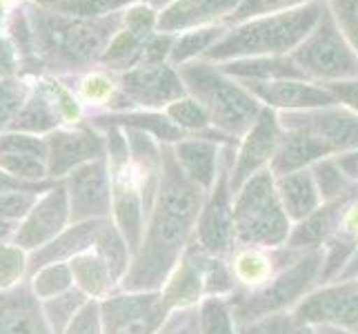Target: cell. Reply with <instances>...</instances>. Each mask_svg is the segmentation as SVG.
<instances>
[{
    "mask_svg": "<svg viewBox=\"0 0 358 334\" xmlns=\"http://www.w3.org/2000/svg\"><path fill=\"white\" fill-rule=\"evenodd\" d=\"M280 143V123L276 109L263 107L261 116L256 118L252 130L243 136L236 160L229 172V185L234 192H238L243 185L254 174H258L265 165L271 163Z\"/></svg>",
    "mask_w": 358,
    "mask_h": 334,
    "instance_id": "12",
    "label": "cell"
},
{
    "mask_svg": "<svg viewBox=\"0 0 358 334\" xmlns=\"http://www.w3.org/2000/svg\"><path fill=\"white\" fill-rule=\"evenodd\" d=\"M203 334H234L231 316L220 299H207L201 310Z\"/></svg>",
    "mask_w": 358,
    "mask_h": 334,
    "instance_id": "42",
    "label": "cell"
},
{
    "mask_svg": "<svg viewBox=\"0 0 358 334\" xmlns=\"http://www.w3.org/2000/svg\"><path fill=\"white\" fill-rule=\"evenodd\" d=\"M354 274H358V252H356V256L352 258V265L348 267V270H345V279H348V277H354Z\"/></svg>",
    "mask_w": 358,
    "mask_h": 334,
    "instance_id": "51",
    "label": "cell"
},
{
    "mask_svg": "<svg viewBox=\"0 0 358 334\" xmlns=\"http://www.w3.org/2000/svg\"><path fill=\"white\" fill-rule=\"evenodd\" d=\"M27 274V256L24 250L14 243L0 245V290L16 288L20 279Z\"/></svg>",
    "mask_w": 358,
    "mask_h": 334,
    "instance_id": "40",
    "label": "cell"
},
{
    "mask_svg": "<svg viewBox=\"0 0 358 334\" xmlns=\"http://www.w3.org/2000/svg\"><path fill=\"white\" fill-rule=\"evenodd\" d=\"M118 83L105 71H90L80 81V101L90 105H112Z\"/></svg>",
    "mask_w": 358,
    "mask_h": 334,
    "instance_id": "41",
    "label": "cell"
},
{
    "mask_svg": "<svg viewBox=\"0 0 358 334\" xmlns=\"http://www.w3.org/2000/svg\"><path fill=\"white\" fill-rule=\"evenodd\" d=\"M312 174L316 181V188L320 192V199L323 201H338L345 199V196H352L350 183H348V174L341 169V165L336 163V158H323L318 163L312 165Z\"/></svg>",
    "mask_w": 358,
    "mask_h": 334,
    "instance_id": "35",
    "label": "cell"
},
{
    "mask_svg": "<svg viewBox=\"0 0 358 334\" xmlns=\"http://www.w3.org/2000/svg\"><path fill=\"white\" fill-rule=\"evenodd\" d=\"M182 96H187V90L174 65H138L120 74L112 105L118 109H156L167 107Z\"/></svg>",
    "mask_w": 358,
    "mask_h": 334,
    "instance_id": "8",
    "label": "cell"
},
{
    "mask_svg": "<svg viewBox=\"0 0 358 334\" xmlns=\"http://www.w3.org/2000/svg\"><path fill=\"white\" fill-rule=\"evenodd\" d=\"M0 169L7 174L43 183L49 176V147L47 139L24 132H3L0 134Z\"/></svg>",
    "mask_w": 358,
    "mask_h": 334,
    "instance_id": "18",
    "label": "cell"
},
{
    "mask_svg": "<svg viewBox=\"0 0 358 334\" xmlns=\"http://www.w3.org/2000/svg\"><path fill=\"white\" fill-rule=\"evenodd\" d=\"M147 3H150L154 9H158V11H160L163 7H167L169 3H174V0H147Z\"/></svg>",
    "mask_w": 358,
    "mask_h": 334,
    "instance_id": "52",
    "label": "cell"
},
{
    "mask_svg": "<svg viewBox=\"0 0 358 334\" xmlns=\"http://www.w3.org/2000/svg\"><path fill=\"white\" fill-rule=\"evenodd\" d=\"M105 218H94V221H85V223H76V225L67 228L65 232H60L54 241H49L47 245L34 250L27 256V274L34 277L36 272L45 265L52 263H63V261H71L73 256H78L83 252L92 250V245H96L98 232H101Z\"/></svg>",
    "mask_w": 358,
    "mask_h": 334,
    "instance_id": "23",
    "label": "cell"
},
{
    "mask_svg": "<svg viewBox=\"0 0 358 334\" xmlns=\"http://www.w3.org/2000/svg\"><path fill=\"white\" fill-rule=\"evenodd\" d=\"M96 250L101 252V256L105 258V263H107L114 279H120L122 274H125L127 265H129V256H127L129 245H127L125 237L120 234V230L114 228L109 221H105L101 232H98Z\"/></svg>",
    "mask_w": 358,
    "mask_h": 334,
    "instance_id": "33",
    "label": "cell"
},
{
    "mask_svg": "<svg viewBox=\"0 0 358 334\" xmlns=\"http://www.w3.org/2000/svg\"><path fill=\"white\" fill-rule=\"evenodd\" d=\"M236 237L254 245H278L289 234V216L280 203L276 176L265 167L238 190L234 205Z\"/></svg>",
    "mask_w": 358,
    "mask_h": 334,
    "instance_id": "5",
    "label": "cell"
},
{
    "mask_svg": "<svg viewBox=\"0 0 358 334\" xmlns=\"http://www.w3.org/2000/svg\"><path fill=\"white\" fill-rule=\"evenodd\" d=\"M325 88L336 96V101L345 105L348 109L358 114V78L352 81H341V83H329Z\"/></svg>",
    "mask_w": 358,
    "mask_h": 334,
    "instance_id": "49",
    "label": "cell"
},
{
    "mask_svg": "<svg viewBox=\"0 0 358 334\" xmlns=\"http://www.w3.org/2000/svg\"><path fill=\"white\" fill-rule=\"evenodd\" d=\"M282 130H305L316 134L331 152L358 150V114L345 105H331L305 111H276Z\"/></svg>",
    "mask_w": 358,
    "mask_h": 334,
    "instance_id": "9",
    "label": "cell"
},
{
    "mask_svg": "<svg viewBox=\"0 0 358 334\" xmlns=\"http://www.w3.org/2000/svg\"><path fill=\"white\" fill-rule=\"evenodd\" d=\"M352 196H345V199L331 201L325 207H318L316 212H312L303 221L301 228H296L294 234L289 237V243L294 247H316L318 243H323L331 232L338 228L341 223V209L348 203Z\"/></svg>",
    "mask_w": 358,
    "mask_h": 334,
    "instance_id": "28",
    "label": "cell"
},
{
    "mask_svg": "<svg viewBox=\"0 0 358 334\" xmlns=\"http://www.w3.org/2000/svg\"><path fill=\"white\" fill-rule=\"evenodd\" d=\"M38 199V192H0V221H22Z\"/></svg>",
    "mask_w": 358,
    "mask_h": 334,
    "instance_id": "43",
    "label": "cell"
},
{
    "mask_svg": "<svg viewBox=\"0 0 358 334\" xmlns=\"http://www.w3.org/2000/svg\"><path fill=\"white\" fill-rule=\"evenodd\" d=\"M243 0H174L158 11V32L182 34L187 29L225 25Z\"/></svg>",
    "mask_w": 358,
    "mask_h": 334,
    "instance_id": "19",
    "label": "cell"
},
{
    "mask_svg": "<svg viewBox=\"0 0 358 334\" xmlns=\"http://www.w3.org/2000/svg\"><path fill=\"white\" fill-rule=\"evenodd\" d=\"M107 163L112 179V209L120 234L129 250H141L143 239V190L131 163L127 134L120 127H107Z\"/></svg>",
    "mask_w": 358,
    "mask_h": 334,
    "instance_id": "7",
    "label": "cell"
},
{
    "mask_svg": "<svg viewBox=\"0 0 358 334\" xmlns=\"http://www.w3.org/2000/svg\"><path fill=\"white\" fill-rule=\"evenodd\" d=\"M289 56L307 81L329 85L358 78V52L329 7H325V14L314 32Z\"/></svg>",
    "mask_w": 358,
    "mask_h": 334,
    "instance_id": "6",
    "label": "cell"
},
{
    "mask_svg": "<svg viewBox=\"0 0 358 334\" xmlns=\"http://www.w3.org/2000/svg\"><path fill=\"white\" fill-rule=\"evenodd\" d=\"M87 294H85L80 288L76 290H67L63 294L54 296V299H47V301H41L43 303V312H45V319L49 328H52L56 334H65L69 321L76 316V312L80 307L87 303Z\"/></svg>",
    "mask_w": 358,
    "mask_h": 334,
    "instance_id": "34",
    "label": "cell"
},
{
    "mask_svg": "<svg viewBox=\"0 0 358 334\" xmlns=\"http://www.w3.org/2000/svg\"><path fill=\"white\" fill-rule=\"evenodd\" d=\"M160 152L163 169L156 190V207L138 258L122 281L129 292H152L167 279L203 207V190L185 176L174 147L165 145Z\"/></svg>",
    "mask_w": 358,
    "mask_h": 334,
    "instance_id": "1",
    "label": "cell"
},
{
    "mask_svg": "<svg viewBox=\"0 0 358 334\" xmlns=\"http://www.w3.org/2000/svg\"><path fill=\"white\" fill-rule=\"evenodd\" d=\"M27 16L43 65L56 71H80L92 63H101L107 45L122 27L125 11L103 18H80L29 5Z\"/></svg>",
    "mask_w": 358,
    "mask_h": 334,
    "instance_id": "2",
    "label": "cell"
},
{
    "mask_svg": "<svg viewBox=\"0 0 358 334\" xmlns=\"http://www.w3.org/2000/svg\"><path fill=\"white\" fill-rule=\"evenodd\" d=\"M296 323L358 326V283H345L312 294L296 310Z\"/></svg>",
    "mask_w": 358,
    "mask_h": 334,
    "instance_id": "20",
    "label": "cell"
},
{
    "mask_svg": "<svg viewBox=\"0 0 358 334\" xmlns=\"http://www.w3.org/2000/svg\"><path fill=\"white\" fill-rule=\"evenodd\" d=\"M136 3H147V0H63L56 7V11L80 18H103L120 14V11L129 9Z\"/></svg>",
    "mask_w": 358,
    "mask_h": 334,
    "instance_id": "38",
    "label": "cell"
},
{
    "mask_svg": "<svg viewBox=\"0 0 358 334\" xmlns=\"http://www.w3.org/2000/svg\"><path fill=\"white\" fill-rule=\"evenodd\" d=\"M165 116L174 123L176 127H180L185 134H199V136H209V139H216L220 143H227L229 145V136L220 134L218 130L212 127V120H209V114L207 109L196 101V98H192L189 94L178 98V101H174L171 105L165 107Z\"/></svg>",
    "mask_w": 358,
    "mask_h": 334,
    "instance_id": "30",
    "label": "cell"
},
{
    "mask_svg": "<svg viewBox=\"0 0 358 334\" xmlns=\"http://www.w3.org/2000/svg\"><path fill=\"white\" fill-rule=\"evenodd\" d=\"M56 181H43V183H29L7 174L5 169H0V192H49L52 188H56Z\"/></svg>",
    "mask_w": 358,
    "mask_h": 334,
    "instance_id": "48",
    "label": "cell"
},
{
    "mask_svg": "<svg viewBox=\"0 0 358 334\" xmlns=\"http://www.w3.org/2000/svg\"><path fill=\"white\" fill-rule=\"evenodd\" d=\"M176 69L187 94L207 109L212 127L220 134L234 141L243 139L261 116L265 105L243 83L220 71L218 65L201 58Z\"/></svg>",
    "mask_w": 358,
    "mask_h": 334,
    "instance_id": "4",
    "label": "cell"
},
{
    "mask_svg": "<svg viewBox=\"0 0 358 334\" xmlns=\"http://www.w3.org/2000/svg\"><path fill=\"white\" fill-rule=\"evenodd\" d=\"M69 223V196L67 188L58 183L56 188L45 192L29 214L20 221L18 230L11 237V243L22 247L24 252H34L38 247L54 241L60 232H65Z\"/></svg>",
    "mask_w": 358,
    "mask_h": 334,
    "instance_id": "13",
    "label": "cell"
},
{
    "mask_svg": "<svg viewBox=\"0 0 358 334\" xmlns=\"http://www.w3.org/2000/svg\"><path fill=\"white\" fill-rule=\"evenodd\" d=\"M69 267L73 272V281L78 283V288L87 296H105L116 281L98 250H87L73 256L69 261Z\"/></svg>",
    "mask_w": 358,
    "mask_h": 334,
    "instance_id": "31",
    "label": "cell"
},
{
    "mask_svg": "<svg viewBox=\"0 0 358 334\" xmlns=\"http://www.w3.org/2000/svg\"><path fill=\"white\" fill-rule=\"evenodd\" d=\"M218 143L220 141L209 139V136H185L182 141L171 145L185 176L201 190H212L220 174L223 150Z\"/></svg>",
    "mask_w": 358,
    "mask_h": 334,
    "instance_id": "22",
    "label": "cell"
},
{
    "mask_svg": "<svg viewBox=\"0 0 358 334\" xmlns=\"http://www.w3.org/2000/svg\"><path fill=\"white\" fill-rule=\"evenodd\" d=\"M29 96V88L22 81L11 76H0V130L9 127V123L16 118L20 107Z\"/></svg>",
    "mask_w": 358,
    "mask_h": 334,
    "instance_id": "39",
    "label": "cell"
},
{
    "mask_svg": "<svg viewBox=\"0 0 358 334\" xmlns=\"http://www.w3.org/2000/svg\"><path fill=\"white\" fill-rule=\"evenodd\" d=\"M207 288L205 279V258L189 254L178 265L176 274L169 279L167 288L163 292V301L169 307H182L189 305L201 296V292Z\"/></svg>",
    "mask_w": 358,
    "mask_h": 334,
    "instance_id": "27",
    "label": "cell"
},
{
    "mask_svg": "<svg viewBox=\"0 0 358 334\" xmlns=\"http://www.w3.org/2000/svg\"><path fill=\"white\" fill-rule=\"evenodd\" d=\"M243 334H312V332L294 326L292 321L282 314H269L263 321H256V323L247 328Z\"/></svg>",
    "mask_w": 358,
    "mask_h": 334,
    "instance_id": "47",
    "label": "cell"
},
{
    "mask_svg": "<svg viewBox=\"0 0 358 334\" xmlns=\"http://www.w3.org/2000/svg\"><path fill=\"white\" fill-rule=\"evenodd\" d=\"M325 334H348V332H343V330H325Z\"/></svg>",
    "mask_w": 358,
    "mask_h": 334,
    "instance_id": "53",
    "label": "cell"
},
{
    "mask_svg": "<svg viewBox=\"0 0 358 334\" xmlns=\"http://www.w3.org/2000/svg\"><path fill=\"white\" fill-rule=\"evenodd\" d=\"M229 150L231 147H223V163H220V174L216 179V188L212 199H209L207 207L201 214V225H199V241L203 250L207 252H225L229 250L234 234H236V221H234V209L229 203Z\"/></svg>",
    "mask_w": 358,
    "mask_h": 334,
    "instance_id": "17",
    "label": "cell"
},
{
    "mask_svg": "<svg viewBox=\"0 0 358 334\" xmlns=\"http://www.w3.org/2000/svg\"><path fill=\"white\" fill-rule=\"evenodd\" d=\"M276 190L282 207H285V214L294 221H305L318 209L320 192L316 188L312 169H299L292 172V174L278 176Z\"/></svg>",
    "mask_w": 358,
    "mask_h": 334,
    "instance_id": "26",
    "label": "cell"
},
{
    "mask_svg": "<svg viewBox=\"0 0 358 334\" xmlns=\"http://www.w3.org/2000/svg\"><path fill=\"white\" fill-rule=\"evenodd\" d=\"M178 334H185V332H178Z\"/></svg>",
    "mask_w": 358,
    "mask_h": 334,
    "instance_id": "54",
    "label": "cell"
},
{
    "mask_svg": "<svg viewBox=\"0 0 358 334\" xmlns=\"http://www.w3.org/2000/svg\"><path fill=\"white\" fill-rule=\"evenodd\" d=\"M241 83V81H238ZM265 107L278 111H305L338 105L336 96L325 85L305 78L282 81H247L243 83Z\"/></svg>",
    "mask_w": 358,
    "mask_h": 334,
    "instance_id": "16",
    "label": "cell"
},
{
    "mask_svg": "<svg viewBox=\"0 0 358 334\" xmlns=\"http://www.w3.org/2000/svg\"><path fill=\"white\" fill-rule=\"evenodd\" d=\"M150 36L136 34L131 29H127L125 25L116 32V36L112 39V43L107 45L105 54L101 58V65H105L112 71H129L134 67L141 65V56H143V47L147 43Z\"/></svg>",
    "mask_w": 358,
    "mask_h": 334,
    "instance_id": "32",
    "label": "cell"
},
{
    "mask_svg": "<svg viewBox=\"0 0 358 334\" xmlns=\"http://www.w3.org/2000/svg\"><path fill=\"white\" fill-rule=\"evenodd\" d=\"M65 188L71 223L105 218L112 209V179H109L107 156L76 167L67 176Z\"/></svg>",
    "mask_w": 358,
    "mask_h": 334,
    "instance_id": "11",
    "label": "cell"
},
{
    "mask_svg": "<svg viewBox=\"0 0 358 334\" xmlns=\"http://www.w3.org/2000/svg\"><path fill=\"white\" fill-rule=\"evenodd\" d=\"M312 0H243L238 5V9L227 18V27H234V25H241L254 18H263V16H274V14H282V11H292L310 5Z\"/></svg>",
    "mask_w": 358,
    "mask_h": 334,
    "instance_id": "37",
    "label": "cell"
},
{
    "mask_svg": "<svg viewBox=\"0 0 358 334\" xmlns=\"http://www.w3.org/2000/svg\"><path fill=\"white\" fill-rule=\"evenodd\" d=\"M325 0H312L310 5L299 9L234 25L203 60L220 65L238 58L289 56L314 32L325 14Z\"/></svg>",
    "mask_w": 358,
    "mask_h": 334,
    "instance_id": "3",
    "label": "cell"
},
{
    "mask_svg": "<svg viewBox=\"0 0 358 334\" xmlns=\"http://www.w3.org/2000/svg\"><path fill=\"white\" fill-rule=\"evenodd\" d=\"M269 274H271V263L261 252L247 250L236 258V277L245 283H254V286H258V283L267 281Z\"/></svg>",
    "mask_w": 358,
    "mask_h": 334,
    "instance_id": "44",
    "label": "cell"
},
{
    "mask_svg": "<svg viewBox=\"0 0 358 334\" xmlns=\"http://www.w3.org/2000/svg\"><path fill=\"white\" fill-rule=\"evenodd\" d=\"M227 29H229L227 25H209V27L187 29L182 34H176L174 49H171V56H169V65L180 67V65L205 58V54L223 39Z\"/></svg>",
    "mask_w": 358,
    "mask_h": 334,
    "instance_id": "29",
    "label": "cell"
},
{
    "mask_svg": "<svg viewBox=\"0 0 358 334\" xmlns=\"http://www.w3.org/2000/svg\"><path fill=\"white\" fill-rule=\"evenodd\" d=\"M0 334H56L31 286L18 283L11 290H0Z\"/></svg>",
    "mask_w": 358,
    "mask_h": 334,
    "instance_id": "21",
    "label": "cell"
},
{
    "mask_svg": "<svg viewBox=\"0 0 358 334\" xmlns=\"http://www.w3.org/2000/svg\"><path fill=\"white\" fill-rule=\"evenodd\" d=\"M331 154H334L331 147L320 141L316 134L305 130H285V134L280 136L278 150L269 163V169L278 179L292 174V172L307 169Z\"/></svg>",
    "mask_w": 358,
    "mask_h": 334,
    "instance_id": "24",
    "label": "cell"
},
{
    "mask_svg": "<svg viewBox=\"0 0 358 334\" xmlns=\"http://www.w3.org/2000/svg\"><path fill=\"white\" fill-rule=\"evenodd\" d=\"M18 52L9 39L0 36V76H11L18 69Z\"/></svg>",
    "mask_w": 358,
    "mask_h": 334,
    "instance_id": "50",
    "label": "cell"
},
{
    "mask_svg": "<svg viewBox=\"0 0 358 334\" xmlns=\"http://www.w3.org/2000/svg\"><path fill=\"white\" fill-rule=\"evenodd\" d=\"M169 312L163 294L134 292L101 303L103 334H156Z\"/></svg>",
    "mask_w": 358,
    "mask_h": 334,
    "instance_id": "10",
    "label": "cell"
},
{
    "mask_svg": "<svg viewBox=\"0 0 358 334\" xmlns=\"http://www.w3.org/2000/svg\"><path fill=\"white\" fill-rule=\"evenodd\" d=\"M220 71H225L234 81H282V78H305V74L294 63L292 56H256L238 58L229 63H220ZM307 81V78H305Z\"/></svg>",
    "mask_w": 358,
    "mask_h": 334,
    "instance_id": "25",
    "label": "cell"
},
{
    "mask_svg": "<svg viewBox=\"0 0 358 334\" xmlns=\"http://www.w3.org/2000/svg\"><path fill=\"white\" fill-rule=\"evenodd\" d=\"M65 334H103V314L101 305L96 301H87L69 321Z\"/></svg>",
    "mask_w": 358,
    "mask_h": 334,
    "instance_id": "46",
    "label": "cell"
},
{
    "mask_svg": "<svg viewBox=\"0 0 358 334\" xmlns=\"http://www.w3.org/2000/svg\"><path fill=\"white\" fill-rule=\"evenodd\" d=\"M49 176L65 179L73 169L90 160L107 156V136L98 134L92 125L73 130H56L47 136Z\"/></svg>",
    "mask_w": 358,
    "mask_h": 334,
    "instance_id": "14",
    "label": "cell"
},
{
    "mask_svg": "<svg viewBox=\"0 0 358 334\" xmlns=\"http://www.w3.org/2000/svg\"><path fill=\"white\" fill-rule=\"evenodd\" d=\"M318 263H320L318 254L305 256L303 261H299L292 270L282 272L271 286L263 288L258 294L243 301L238 305V316H243L247 321H256V319L271 314V312L280 310V307L294 303L307 288L312 286Z\"/></svg>",
    "mask_w": 358,
    "mask_h": 334,
    "instance_id": "15",
    "label": "cell"
},
{
    "mask_svg": "<svg viewBox=\"0 0 358 334\" xmlns=\"http://www.w3.org/2000/svg\"><path fill=\"white\" fill-rule=\"evenodd\" d=\"M174 41H176L174 34L154 32L143 47L141 65H165V63H169L171 49H174Z\"/></svg>",
    "mask_w": 358,
    "mask_h": 334,
    "instance_id": "45",
    "label": "cell"
},
{
    "mask_svg": "<svg viewBox=\"0 0 358 334\" xmlns=\"http://www.w3.org/2000/svg\"><path fill=\"white\" fill-rule=\"evenodd\" d=\"M71 283H73V272H71L69 263H52V265H45L36 272L29 286L41 301H47V299H54V296L71 290Z\"/></svg>",
    "mask_w": 358,
    "mask_h": 334,
    "instance_id": "36",
    "label": "cell"
}]
</instances>
